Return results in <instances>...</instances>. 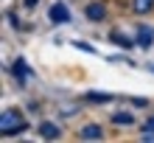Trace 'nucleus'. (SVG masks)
<instances>
[{
	"instance_id": "f257e3e1",
	"label": "nucleus",
	"mask_w": 154,
	"mask_h": 143,
	"mask_svg": "<svg viewBox=\"0 0 154 143\" xmlns=\"http://www.w3.org/2000/svg\"><path fill=\"white\" fill-rule=\"evenodd\" d=\"M28 129V121H25V115L20 107H6L3 115H0V135L3 138H14L20 135V132Z\"/></svg>"
},
{
	"instance_id": "f03ea898",
	"label": "nucleus",
	"mask_w": 154,
	"mask_h": 143,
	"mask_svg": "<svg viewBox=\"0 0 154 143\" xmlns=\"http://www.w3.org/2000/svg\"><path fill=\"white\" fill-rule=\"evenodd\" d=\"M84 17H87L90 23L98 25V23H104L106 17H109V8H106L104 0H90V3L84 6Z\"/></svg>"
},
{
	"instance_id": "7ed1b4c3",
	"label": "nucleus",
	"mask_w": 154,
	"mask_h": 143,
	"mask_svg": "<svg viewBox=\"0 0 154 143\" xmlns=\"http://www.w3.org/2000/svg\"><path fill=\"white\" fill-rule=\"evenodd\" d=\"M76 138L79 140H104L106 138V129L101 126V123H84V126H81L79 132H76Z\"/></svg>"
},
{
	"instance_id": "20e7f679",
	"label": "nucleus",
	"mask_w": 154,
	"mask_h": 143,
	"mask_svg": "<svg viewBox=\"0 0 154 143\" xmlns=\"http://www.w3.org/2000/svg\"><path fill=\"white\" fill-rule=\"evenodd\" d=\"M134 42H137V48L149 51V48L154 45V25H146V23H140L137 28H134Z\"/></svg>"
},
{
	"instance_id": "39448f33",
	"label": "nucleus",
	"mask_w": 154,
	"mask_h": 143,
	"mask_svg": "<svg viewBox=\"0 0 154 143\" xmlns=\"http://www.w3.org/2000/svg\"><path fill=\"white\" fill-rule=\"evenodd\" d=\"M48 20H51L53 25H65V23L73 20V14H70V8H67L65 3H53V6L48 8Z\"/></svg>"
},
{
	"instance_id": "423d86ee",
	"label": "nucleus",
	"mask_w": 154,
	"mask_h": 143,
	"mask_svg": "<svg viewBox=\"0 0 154 143\" xmlns=\"http://www.w3.org/2000/svg\"><path fill=\"white\" fill-rule=\"evenodd\" d=\"M109 121H112V126H115V129H132L134 123H137V118H134V112H132V110H115Z\"/></svg>"
},
{
	"instance_id": "0eeeda50",
	"label": "nucleus",
	"mask_w": 154,
	"mask_h": 143,
	"mask_svg": "<svg viewBox=\"0 0 154 143\" xmlns=\"http://www.w3.org/2000/svg\"><path fill=\"white\" fill-rule=\"evenodd\" d=\"M37 132H39V138L42 140H59L65 132H62V126L56 121H39V126H37Z\"/></svg>"
},
{
	"instance_id": "6e6552de",
	"label": "nucleus",
	"mask_w": 154,
	"mask_h": 143,
	"mask_svg": "<svg viewBox=\"0 0 154 143\" xmlns=\"http://www.w3.org/2000/svg\"><path fill=\"white\" fill-rule=\"evenodd\" d=\"M8 73H11V76L17 79V82H25V79L31 76V67H28V62H25L23 56H17V59L11 62V65H8Z\"/></svg>"
},
{
	"instance_id": "1a4fd4ad",
	"label": "nucleus",
	"mask_w": 154,
	"mask_h": 143,
	"mask_svg": "<svg viewBox=\"0 0 154 143\" xmlns=\"http://www.w3.org/2000/svg\"><path fill=\"white\" fill-rule=\"evenodd\" d=\"M118 95H112V93H101V90H90V93H84L81 95V101H87V104H109V101H115Z\"/></svg>"
},
{
	"instance_id": "9d476101",
	"label": "nucleus",
	"mask_w": 154,
	"mask_h": 143,
	"mask_svg": "<svg viewBox=\"0 0 154 143\" xmlns=\"http://www.w3.org/2000/svg\"><path fill=\"white\" fill-rule=\"evenodd\" d=\"M129 8H132L134 17H149V14L154 11V0H132Z\"/></svg>"
},
{
	"instance_id": "9b49d317",
	"label": "nucleus",
	"mask_w": 154,
	"mask_h": 143,
	"mask_svg": "<svg viewBox=\"0 0 154 143\" xmlns=\"http://www.w3.org/2000/svg\"><path fill=\"white\" fill-rule=\"evenodd\" d=\"M109 42H112V45H121V48H126V51H129V48H134V45H137V42H134L132 37H126V34L123 31H109Z\"/></svg>"
},
{
	"instance_id": "f8f14e48",
	"label": "nucleus",
	"mask_w": 154,
	"mask_h": 143,
	"mask_svg": "<svg viewBox=\"0 0 154 143\" xmlns=\"http://www.w3.org/2000/svg\"><path fill=\"white\" fill-rule=\"evenodd\" d=\"M140 135H154V112L140 123Z\"/></svg>"
},
{
	"instance_id": "ddd939ff",
	"label": "nucleus",
	"mask_w": 154,
	"mask_h": 143,
	"mask_svg": "<svg viewBox=\"0 0 154 143\" xmlns=\"http://www.w3.org/2000/svg\"><path fill=\"white\" fill-rule=\"evenodd\" d=\"M149 98H143V95H137V98H132V107H134V110H149Z\"/></svg>"
},
{
	"instance_id": "4468645a",
	"label": "nucleus",
	"mask_w": 154,
	"mask_h": 143,
	"mask_svg": "<svg viewBox=\"0 0 154 143\" xmlns=\"http://www.w3.org/2000/svg\"><path fill=\"white\" fill-rule=\"evenodd\" d=\"M37 6H39V0H23V8H25V11H34Z\"/></svg>"
},
{
	"instance_id": "2eb2a0df",
	"label": "nucleus",
	"mask_w": 154,
	"mask_h": 143,
	"mask_svg": "<svg viewBox=\"0 0 154 143\" xmlns=\"http://www.w3.org/2000/svg\"><path fill=\"white\" fill-rule=\"evenodd\" d=\"M76 48H81V51H87V53H95V48L93 45H87V42H73Z\"/></svg>"
}]
</instances>
